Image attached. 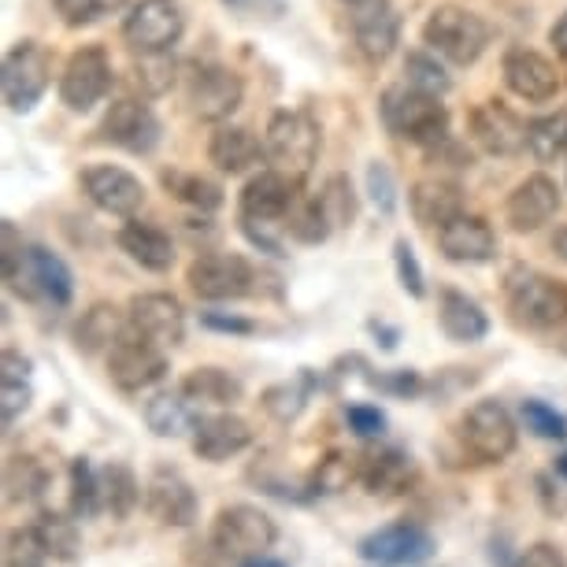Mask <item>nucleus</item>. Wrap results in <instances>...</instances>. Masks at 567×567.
Segmentation results:
<instances>
[{"label": "nucleus", "mask_w": 567, "mask_h": 567, "mask_svg": "<svg viewBox=\"0 0 567 567\" xmlns=\"http://www.w3.org/2000/svg\"><path fill=\"white\" fill-rule=\"evenodd\" d=\"M68 508L79 516L82 523L97 519L104 512V497H101V467L90 464V456H74L68 467Z\"/></svg>", "instance_id": "nucleus-37"}, {"label": "nucleus", "mask_w": 567, "mask_h": 567, "mask_svg": "<svg viewBox=\"0 0 567 567\" xmlns=\"http://www.w3.org/2000/svg\"><path fill=\"white\" fill-rule=\"evenodd\" d=\"M238 567H290V564L275 560V556L267 553V556H256V560H245V564H238Z\"/></svg>", "instance_id": "nucleus-58"}, {"label": "nucleus", "mask_w": 567, "mask_h": 567, "mask_svg": "<svg viewBox=\"0 0 567 567\" xmlns=\"http://www.w3.org/2000/svg\"><path fill=\"white\" fill-rule=\"evenodd\" d=\"M434 553L437 538L415 519L386 523L357 542V556L371 567H423Z\"/></svg>", "instance_id": "nucleus-7"}, {"label": "nucleus", "mask_w": 567, "mask_h": 567, "mask_svg": "<svg viewBox=\"0 0 567 567\" xmlns=\"http://www.w3.org/2000/svg\"><path fill=\"white\" fill-rule=\"evenodd\" d=\"M412 216L423 223V227H437L453 223L456 216H464V197H460V186L449 178H423L412 186L409 194Z\"/></svg>", "instance_id": "nucleus-30"}, {"label": "nucleus", "mask_w": 567, "mask_h": 567, "mask_svg": "<svg viewBox=\"0 0 567 567\" xmlns=\"http://www.w3.org/2000/svg\"><path fill=\"white\" fill-rule=\"evenodd\" d=\"M501 74H505V85L519 101L549 104L560 93V71H556V63L545 60L534 49H508L505 60H501Z\"/></svg>", "instance_id": "nucleus-21"}, {"label": "nucleus", "mask_w": 567, "mask_h": 567, "mask_svg": "<svg viewBox=\"0 0 567 567\" xmlns=\"http://www.w3.org/2000/svg\"><path fill=\"white\" fill-rule=\"evenodd\" d=\"M437 249L453 264H489L497 256V234L489 230L486 219L464 212L437 230Z\"/></svg>", "instance_id": "nucleus-25"}, {"label": "nucleus", "mask_w": 567, "mask_h": 567, "mask_svg": "<svg viewBox=\"0 0 567 567\" xmlns=\"http://www.w3.org/2000/svg\"><path fill=\"white\" fill-rule=\"evenodd\" d=\"M79 516L74 512H56V508H45L38 516V534H41V542H45V549L52 560H60V564H71L74 556H79V545H82V530H79Z\"/></svg>", "instance_id": "nucleus-38"}, {"label": "nucleus", "mask_w": 567, "mask_h": 567, "mask_svg": "<svg viewBox=\"0 0 567 567\" xmlns=\"http://www.w3.org/2000/svg\"><path fill=\"white\" fill-rule=\"evenodd\" d=\"M297 197H301V182L267 167L241 189V223H278V227H286V216L297 205Z\"/></svg>", "instance_id": "nucleus-16"}, {"label": "nucleus", "mask_w": 567, "mask_h": 567, "mask_svg": "<svg viewBox=\"0 0 567 567\" xmlns=\"http://www.w3.org/2000/svg\"><path fill=\"white\" fill-rule=\"evenodd\" d=\"M200 327H208V330H219V334H256V323L252 319H245V316H234V312H205L200 316Z\"/></svg>", "instance_id": "nucleus-55"}, {"label": "nucleus", "mask_w": 567, "mask_h": 567, "mask_svg": "<svg viewBox=\"0 0 567 567\" xmlns=\"http://www.w3.org/2000/svg\"><path fill=\"white\" fill-rule=\"evenodd\" d=\"M553 249H556V256L567 264V227L564 230H556V238H553Z\"/></svg>", "instance_id": "nucleus-59"}, {"label": "nucleus", "mask_w": 567, "mask_h": 567, "mask_svg": "<svg viewBox=\"0 0 567 567\" xmlns=\"http://www.w3.org/2000/svg\"><path fill=\"white\" fill-rule=\"evenodd\" d=\"M512 567H567V556L560 545L538 542V545H530V549H523Z\"/></svg>", "instance_id": "nucleus-54"}, {"label": "nucleus", "mask_w": 567, "mask_h": 567, "mask_svg": "<svg viewBox=\"0 0 567 567\" xmlns=\"http://www.w3.org/2000/svg\"><path fill=\"white\" fill-rule=\"evenodd\" d=\"M264 156L275 171L305 182L319 156V126L312 123V115L290 109L275 112L264 131Z\"/></svg>", "instance_id": "nucleus-3"}, {"label": "nucleus", "mask_w": 567, "mask_h": 567, "mask_svg": "<svg viewBox=\"0 0 567 567\" xmlns=\"http://www.w3.org/2000/svg\"><path fill=\"white\" fill-rule=\"evenodd\" d=\"M319 386L316 371H301L297 379H286V382H275V386L264 390V412L271 415L275 423H297L301 420V412L308 409V401H312V390Z\"/></svg>", "instance_id": "nucleus-34"}, {"label": "nucleus", "mask_w": 567, "mask_h": 567, "mask_svg": "<svg viewBox=\"0 0 567 567\" xmlns=\"http://www.w3.org/2000/svg\"><path fill=\"white\" fill-rule=\"evenodd\" d=\"M208 159L223 175H245V171L260 167V159L267 156L252 131H245V126H219L208 142Z\"/></svg>", "instance_id": "nucleus-31"}, {"label": "nucleus", "mask_w": 567, "mask_h": 567, "mask_svg": "<svg viewBox=\"0 0 567 567\" xmlns=\"http://www.w3.org/2000/svg\"><path fill=\"white\" fill-rule=\"evenodd\" d=\"M164 374H167V349L131 334V330L109 352V379L123 393H142L148 386H156Z\"/></svg>", "instance_id": "nucleus-13"}, {"label": "nucleus", "mask_w": 567, "mask_h": 567, "mask_svg": "<svg viewBox=\"0 0 567 567\" xmlns=\"http://www.w3.org/2000/svg\"><path fill=\"white\" fill-rule=\"evenodd\" d=\"M460 445L478 464H505L519 445V426L501 401H475L460 420Z\"/></svg>", "instance_id": "nucleus-4"}, {"label": "nucleus", "mask_w": 567, "mask_h": 567, "mask_svg": "<svg viewBox=\"0 0 567 567\" xmlns=\"http://www.w3.org/2000/svg\"><path fill=\"white\" fill-rule=\"evenodd\" d=\"M164 186L171 189V197L197 212H216L223 205V189L212 178L194 175V171H167Z\"/></svg>", "instance_id": "nucleus-41"}, {"label": "nucleus", "mask_w": 567, "mask_h": 567, "mask_svg": "<svg viewBox=\"0 0 567 567\" xmlns=\"http://www.w3.org/2000/svg\"><path fill=\"white\" fill-rule=\"evenodd\" d=\"M52 4H56V12L68 27H90L120 12L123 0H52Z\"/></svg>", "instance_id": "nucleus-48"}, {"label": "nucleus", "mask_w": 567, "mask_h": 567, "mask_svg": "<svg viewBox=\"0 0 567 567\" xmlns=\"http://www.w3.org/2000/svg\"><path fill=\"white\" fill-rule=\"evenodd\" d=\"M8 290L27 297V301H45L52 308H68L74 293V278L68 271V264L56 252L41 249V245H27L23 260L12 271H4Z\"/></svg>", "instance_id": "nucleus-8"}, {"label": "nucleus", "mask_w": 567, "mask_h": 567, "mask_svg": "<svg viewBox=\"0 0 567 567\" xmlns=\"http://www.w3.org/2000/svg\"><path fill=\"white\" fill-rule=\"evenodd\" d=\"M0 412H4V426H12L19 415L30 409V360L19 357L16 349L4 352V363H0Z\"/></svg>", "instance_id": "nucleus-36"}, {"label": "nucleus", "mask_w": 567, "mask_h": 567, "mask_svg": "<svg viewBox=\"0 0 567 567\" xmlns=\"http://www.w3.org/2000/svg\"><path fill=\"white\" fill-rule=\"evenodd\" d=\"M252 445V426L234 412L205 415L194 431V453L208 464H223V460L245 453Z\"/></svg>", "instance_id": "nucleus-26"}, {"label": "nucleus", "mask_w": 567, "mask_h": 567, "mask_svg": "<svg viewBox=\"0 0 567 567\" xmlns=\"http://www.w3.org/2000/svg\"><path fill=\"white\" fill-rule=\"evenodd\" d=\"M357 483L371 497H401L415 483V460L401 445H379L357 456Z\"/></svg>", "instance_id": "nucleus-19"}, {"label": "nucleus", "mask_w": 567, "mask_h": 567, "mask_svg": "<svg viewBox=\"0 0 567 567\" xmlns=\"http://www.w3.org/2000/svg\"><path fill=\"white\" fill-rule=\"evenodd\" d=\"M556 475L567 478V453H564V456H556Z\"/></svg>", "instance_id": "nucleus-61"}, {"label": "nucleus", "mask_w": 567, "mask_h": 567, "mask_svg": "<svg viewBox=\"0 0 567 567\" xmlns=\"http://www.w3.org/2000/svg\"><path fill=\"white\" fill-rule=\"evenodd\" d=\"M245 85L230 68H197L189 79V109L205 123H227L234 112L241 109Z\"/></svg>", "instance_id": "nucleus-20"}, {"label": "nucleus", "mask_w": 567, "mask_h": 567, "mask_svg": "<svg viewBox=\"0 0 567 567\" xmlns=\"http://www.w3.org/2000/svg\"><path fill=\"white\" fill-rule=\"evenodd\" d=\"M404 74H409V85H415V90H423V93H434V97H442L449 90V74L442 63H437V52L434 56L431 52H412V56L404 60Z\"/></svg>", "instance_id": "nucleus-47"}, {"label": "nucleus", "mask_w": 567, "mask_h": 567, "mask_svg": "<svg viewBox=\"0 0 567 567\" xmlns=\"http://www.w3.org/2000/svg\"><path fill=\"white\" fill-rule=\"evenodd\" d=\"M137 82L145 85V93H167L175 85V60H171V52L142 56V63H137Z\"/></svg>", "instance_id": "nucleus-50"}, {"label": "nucleus", "mask_w": 567, "mask_h": 567, "mask_svg": "<svg viewBox=\"0 0 567 567\" xmlns=\"http://www.w3.org/2000/svg\"><path fill=\"white\" fill-rule=\"evenodd\" d=\"M126 330L159 349H175L186 338V312L171 293H137L126 308Z\"/></svg>", "instance_id": "nucleus-15"}, {"label": "nucleus", "mask_w": 567, "mask_h": 567, "mask_svg": "<svg viewBox=\"0 0 567 567\" xmlns=\"http://www.w3.org/2000/svg\"><path fill=\"white\" fill-rule=\"evenodd\" d=\"M560 212V186L549 178V175H530L523 178L516 189H512L508 205H505V216H508V227L516 234H534L542 230L545 223L556 219Z\"/></svg>", "instance_id": "nucleus-24"}, {"label": "nucleus", "mask_w": 567, "mask_h": 567, "mask_svg": "<svg viewBox=\"0 0 567 567\" xmlns=\"http://www.w3.org/2000/svg\"><path fill=\"white\" fill-rule=\"evenodd\" d=\"M423 41L431 45V52L445 56L456 68H467L486 52L489 45V27L475 12L460 4H442L434 8L431 19L423 23Z\"/></svg>", "instance_id": "nucleus-6"}, {"label": "nucleus", "mask_w": 567, "mask_h": 567, "mask_svg": "<svg viewBox=\"0 0 567 567\" xmlns=\"http://www.w3.org/2000/svg\"><path fill=\"white\" fill-rule=\"evenodd\" d=\"M286 230H290L301 245H319L330 238L334 227H330L327 212L319 208V197H312V200L297 197V205L290 208V216H286Z\"/></svg>", "instance_id": "nucleus-43"}, {"label": "nucleus", "mask_w": 567, "mask_h": 567, "mask_svg": "<svg viewBox=\"0 0 567 567\" xmlns=\"http://www.w3.org/2000/svg\"><path fill=\"white\" fill-rule=\"evenodd\" d=\"M101 497H104V512H109L112 519H131L137 505L145 501L134 467L123 464V460H109V464L101 467Z\"/></svg>", "instance_id": "nucleus-33"}, {"label": "nucleus", "mask_w": 567, "mask_h": 567, "mask_svg": "<svg viewBox=\"0 0 567 567\" xmlns=\"http://www.w3.org/2000/svg\"><path fill=\"white\" fill-rule=\"evenodd\" d=\"M508 312L527 330H560L567 323V286L542 271L508 278Z\"/></svg>", "instance_id": "nucleus-5"}, {"label": "nucleus", "mask_w": 567, "mask_h": 567, "mask_svg": "<svg viewBox=\"0 0 567 567\" xmlns=\"http://www.w3.org/2000/svg\"><path fill=\"white\" fill-rule=\"evenodd\" d=\"M49 52L38 45V41H19V45L8 49L4 56V74H0V85H4V104L12 112H30L34 104L45 97L49 90Z\"/></svg>", "instance_id": "nucleus-11"}, {"label": "nucleus", "mask_w": 567, "mask_h": 567, "mask_svg": "<svg viewBox=\"0 0 567 567\" xmlns=\"http://www.w3.org/2000/svg\"><path fill=\"white\" fill-rule=\"evenodd\" d=\"M519 420L534 437H545V442H567V415L556 412L549 401L527 398L519 404Z\"/></svg>", "instance_id": "nucleus-45"}, {"label": "nucleus", "mask_w": 567, "mask_h": 567, "mask_svg": "<svg viewBox=\"0 0 567 567\" xmlns=\"http://www.w3.org/2000/svg\"><path fill=\"white\" fill-rule=\"evenodd\" d=\"M4 489L8 505H30L49 489V471L34 456H8L4 464Z\"/></svg>", "instance_id": "nucleus-39"}, {"label": "nucleus", "mask_w": 567, "mask_h": 567, "mask_svg": "<svg viewBox=\"0 0 567 567\" xmlns=\"http://www.w3.org/2000/svg\"><path fill=\"white\" fill-rule=\"evenodd\" d=\"M120 249L131 256L137 267L145 271H171L175 264V241L164 227L156 223H142V219H126L123 230H120Z\"/></svg>", "instance_id": "nucleus-29"}, {"label": "nucleus", "mask_w": 567, "mask_h": 567, "mask_svg": "<svg viewBox=\"0 0 567 567\" xmlns=\"http://www.w3.org/2000/svg\"><path fill=\"white\" fill-rule=\"evenodd\" d=\"M549 41H553V49L567 60V12L556 19V27L549 30Z\"/></svg>", "instance_id": "nucleus-56"}, {"label": "nucleus", "mask_w": 567, "mask_h": 567, "mask_svg": "<svg viewBox=\"0 0 567 567\" xmlns=\"http://www.w3.org/2000/svg\"><path fill=\"white\" fill-rule=\"evenodd\" d=\"M368 382L374 390L390 393V398H420V393L426 390V382L420 379V371H386V374H368Z\"/></svg>", "instance_id": "nucleus-51"}, {"label": "nucleus", "mask_w": 567, "mask_h": 567, "mask_svg": "<svg viewBox=\"0 0 567 567\" xmlns=\"http://www.w3.org/2000/svg\"><path fill=\"white\" fill-rule=\"evenodd\" d=\"M352 478H357V456H346V453H327L323 460L316 464V471L308 475V497H334L341 494Z\"/></svg>", "instance_id": "nucleus-42"}, {"label": "nucleus", "mask_w": 567, "mask_h": 567, "mask_svg": "<svg viewBox=\"0 0 567 567\" xmlns=\"http://www.w3.org/2000/svg\"><path fill=\"white\" fill-rule=\"evenodd\" d=\"M112 90V60L101 45H85L68 60L60 74V101L71 112H90Z\"/></svg>", "instance_id": "nucleus-12"}, {"label": "nucleus", "mask_w": 567, "mask_h": 567, "mask_svg": "<svg viewBox=\"0 0 567 567\" xmlns=\"http://www.w3.org/2000/svg\"><path fill=\"white\" fill-rule=\"evenodd\" d=\"M278 542V523L267 516L260 505H227L216 512L208 530V545L219 560H230L234 567L256 556H267Z\"/></svg>", "instance_id": "nucleus-1"}, {"label": "nucleus", "mask_w": 567, "mask_h": 567, "mask_svg": "<svg viewBox=\"0 0 567 567\" xmlns=\"http://www.w3.org/2000/svg\"><path fill=\"white\" fill-rule=\"evenodd\" d=\"M382 123L390 126V134L404 137V142L420 148H437L449 137V112L434 93H423L415 85H390L382 93Z\"/></svg>", "instance_id": "nucleus-2"}, {"label": "nucleus", "mask_w": 567, "mask_h": 567, "mask_svg": "<svg viewBox=\"0 0 567 567\" xmlns=\"http://www.w3.org/2000/svg\"><path fill=\"white\" fill-rule=\"evenodd\" d=\"M178 393L186 398L194 409H219V412H230L234 404L245 398V382L238 374L223 371V368H194L182 379Z\"/></svg>", "instance_id": "nucleus-28"}, {"label": "nucleus", "mask_w": 567, "mask_h": 567, "mask_svg": "<svg viewBox=\"0 0 567 567\" xmlns=\"http://www.w3.org/2000/svg\"><path fill=\"white\" fill-rule=\"evenodd\" d=\"M101 134H104V142L120 145V148H126V153L145 156V153H153L156 142H159V120L145 101L123 97V101L112 104L109 115H104Z\"/></svg>", "instance_id": "nucleus-22"}, {"label": "nucleus", "mask_w": 567, "mask_h": 567, "mask_svg": "<svg viewBox=\"0 0 567 567\" xmlns=\"http://www.w3.org/2000/svg\"><path fill=\"white\" fill-rule=\"evenodd\" d=\"M123 334H126V312H120L115 305H93L79 319V327H74V346L85 357H93V352H112V346Z\"/></svg>", "instance_id": "nucleus-32"}, {"label": "nucleus", "mask_w": 567, "mask_h": 567, "mask_svg": "<svg viewBox=\"0 0 567 567\" xmlns=\"http://www.w3.org/2000/svg\"><path fill=\"white\" fill-rule=\"evenodd\" d=\"M49 560L38 527H12L4 534V567H49Z\"/></svg>", "instance_id": "nucleus-44"}, {"label": "nucleus", "mask_w": 567, "mask_h": 567, "mask_svg": "<svg viewBox=\"0 0 567 567\" xmlns=\"http://www.w3.org/2000/svg\"><path fill=\"white\" fill-rule=\"evenodd\" d=\"M371 334L382 338V349H398V330L386 323H371Z\"/></svg>", "instance_id": "nucleus-57"}, {"label": "nucleus", "mask_w": 567, "mask_h": 567, "mask_svg": "<svg viewBox=\"0 0 567 567\" xmlns=\"http://www.w3.org/2000/svg\"><path fill=\"white\" fill-rule=\"evenodd\" d=\"M186 282L200 301H238V297L252 293V264L238 252H205L189 264Z\"/></svg>", "instance_id": "nucleus-10"}, {"label": "nucleus", "mask_w": 567, "mask_h": 567, "mask_svg": "<svg viewBox=\"0 0 567 567\" xmlns=\"http://www.w3.org/2000/svg\"><path fill=\"white\" fill-rule=\"evenodd\" d=\"M352 41L360 56L382 63L401 41V16L390 0H352Z\"/></svg>", "instance_id": "nucleus-17"}, {"label": "nucleus", "mask_w": 567, "mask_h": 567, "mask_svg": "<svg viewBox=\"0 0 567 567\" xmlns=\"http://www.w3.org/2000/svg\"><path fill=\"white\" fill-rule=\"evenodd\" d=\"M82 189L101 212L120 219H134L145 205V186L142 178H134L126 167L115 164H97L82 171Z\"/></svg>", "instance_id": "nucleus-18"}, {"label": "nucleus", "mask_w": 567, "mask_h": 567, "mask_svg": "<svg viewBox=\"0 0 567 567\" xmlns=\"http://www.w3.org/2000/svg\"><path fill=\"white\" fill-rule=\"evenodd\" d=\"M527 153L538 164H553L567 153V112H553L527 123Z\"/></svg>", "instance_id": "nucleus-40"}, {"label": "nucleus", "mask_w": 567, "mask_h": 567, "mask_svg": "<svg viewBox=\"0 0 567 567\" xmlns=\"http://www.w3.org/2000/svg\"><path fill=\"white\" fill-rule=\"evenodd\" d=\"M368 197L382 216H393V208H398V182H393V171L382 159L368 164Z\"/></svg>", "instance_id": "nucleus-49"}, {"label": "nucleus", "mask_w": 567, "mask_h": 567, "mask_svg": "<svg viewBox=\"0 0 567 567\" xmlns=\"http://www.w3.org/2000/svg\"><path fill=\"white\" fill-rule=\"evenodd\" d=\"M437 327L456 346H475V341L489 334V316L475 297L460 290H442V297H437Z\"/></svg>", "instance_id": "nucleus-27"}, {"label": "nucleus", "mask_w": 567, "mask_h": 567, "mask_svg": "<svg viewBox=\"0 0 567 567\" xmlns=\"http://www.w3.org/2000/svg\"><path fill=\"white\" fill-rule=\"evenodd\" d=\"M471 137L478 142V148L489 156H516L527 148V123L516 112L505 109L501 101H486L471 112Z\"/></svg>", "instance_id": "nucleus-23"}, {"label": "nucleus", "mask_w": 567, "mask_h": 567, "mask_svg": "<svg viewBox=\"0 0 567 567\" xmlns=\"http://www.w3.org/2000/svg\"><path fill=\"white\" fill-rule=\"evenodd\" d=\"M393 264H398V278H401V286H404V293L409 297H420L426 293V286H423V267H420V260H415V249L409 241H398L393 245Z\"/></svg>", "instance_id": "nucleus-53"}, {"label": "nucleus", "mask_w": 567, "mask_h": 567, "mask_svg": "<svg viewBox=\"0 0 567 567\" xmlns=\"http://www.w3.org/2000/svg\"><path fill=\"white\" fill-rule=\"evenodd\" d=\"M227 4H234V8H241V4H245V0H227Z\"/></svg>", "instance_id": "nucleus-62"}, {"label": "nucleus", "mask_w": 567, "mask_h": 567, "mask_svg": "<svg viewBox=\"0 0 567 567\" xmlns=\"http://www.w3.org/2000/svg\"><path fill=\"white\" fill-rule=\"evenodd\" d=\"M319 208L327 212V219L334 230L352 223V216H357V197H352V186H349L346 175L327 178V186L319 189Z\"/></svg>", "instance_id": "nucleus-46"}, {"label": "nucleus", "mask_w": 567, "mask_h": 567, "mask_svg": "<svg viewBox=\"0 0 567 567\" xmlns=\"http://www.w3.org/2000/svg\"><path fill=\"white\" fill-rule=\"evenodd\" d=\"M346 423H349L352 434L363 437V442L386 434V412H382L379 404H349V409H346Z\"/></svg>", "instance_id": "nucleus-52"}, {"label": "nucleus", "mask_w": 567, "mask_h": 567, "mask_svg": "<svg viewBox=\"0 0 567 567\" xmlns=\"http://www.w3.org/2000/svg\"><path fill=\"white\" fill-rule=\"evenodd\" d=\"M186 34V12L178 0H137L123 19V41L142 56L171 52Z\"/></svg>", "instance_id": "nucleus-9"}, {"label": "nucleus", "mask_w": 567, "mask_h": 567, "mask_svg": "<svg viewBox=\"0 0 567 567\" xmlns=\"http://www.w3.org/2000/svg\"><path fill=\"white\" fill-rule=\"evenodd\" d=\"M145 512L159 527L186 530V527H194L200 516L197 489L189 486L175 467H156L153 478L145 483Z\"/></svg>", "instance_id": "nucleus-14"}, {"label": "nucleus", "mask_w": 567, "mask_h": 567, "mask_svg": "<svg viewBox=\"0 0 567 567\" xmlns=\"http://www.w3.org/2000/svg\"><path fill=\"white\" fill-rule=\"evenodd\" d=\"M145 423L156 437H182L189 431H197V409L189 404L182 393H156L145 404Z\"/></svg>", "instance_id": "nucleus-35"}, {"label": "nucleus", "mask_w": 567, "mask_h": 567, "mask_svg": "<svg viewBox=\"0 0 567 567\" xmlns=\"http://www.w3.org/2000/svg\"><path fill=\"white\" fill-rule=\"evenodd\" d=\"M556 349H560L564 357H567V323H564L560 330H556Z\"/></svg>", "instance_id": "nucleus-60"}]
</instances>
